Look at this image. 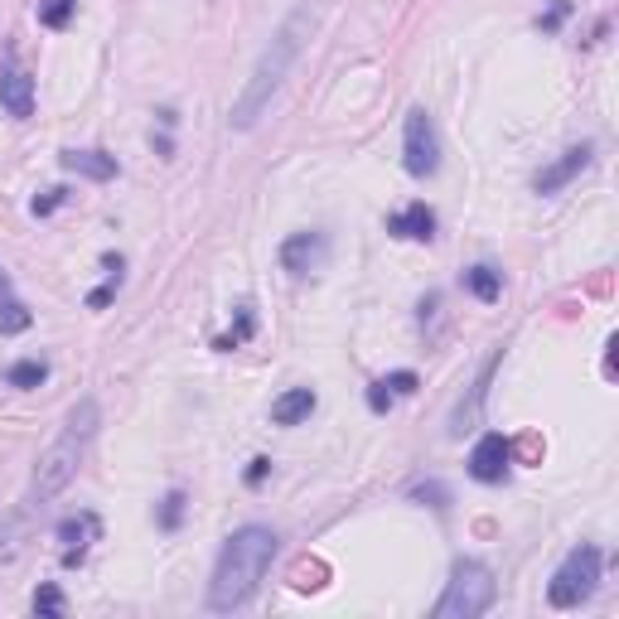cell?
<instances>
[{
  "mask_svg": "<svg viewBox=\"0 0 619 619\" xmlns=\"http://www.w3.org/2000/svg\"><path fill=\"white\" fill-rule=\"evenodd\" d=\"M29 324H35V314L25 310V300L10 296V286L0 290V334H25Z\"/></svg>",
  "mask_w": 619,
  "mask_h": 619,
  "instance_id": "obj_16",
  "label": "cell"
},
{
  "mask_svg": "<svg viewBox=\"0 0 619 619\" xmlns=\"http://www.w3.org/2000/svg\"><path fill=\"white\" fill-rule=\"evenodd\" d=\"M0 107H5L15 121L35 117V78H29L25 69H5V73H0Z\"/></svg>",
  "mask_w": 619,
  "mask_h": 619,
  "instance_id": "obj_10",
  "label": "cell"
},
{
  "mask_svg": "<svg viewBox=\"0 0 619 619\" xmlns=\"http://www.w3.org/2000/svg\"><path fill=\"white\" fill-rule=\"evenodd\" d=\"M310 25H314V15H310V5H300V10H290L286 15V25L272 35V44L262 49V59H257V69L252 78L242 83V93H238V103H233V131H252L257 127V117H262L266 107H272V97H276V87L286 83V73H290V63L300 59V44L310 39Z\"/></svg>",
  "mask_w": 619,
  "mask_h": 619,
  "instance_id": "obj_2",
  "label": "cell"
},
{
  "mask_svg": "<svg viewBox=\"0 0 619 619\" xmlns=\"http://www.w3.org/2000/svg\"><path fill=\"white\" fill-rule=\"evenodd\" d=\"M392 402H397V397H392V392H388V388H382V378H378V382H373V388H368V407H373V412L382 416V412H392Z\"/></svg>",
  "mask_w": 619,
  "mask_h": 619,
  "instance_id": "obj_26",
  "label": "cell"
},
{
  "mask_svg": "<svg viewBox=\"0 0 619 619\" xmlns=\"http://www.w3.org/2000/svg\"><path fill=\"white\" fill-rule=\"evenodd\" d=\"M73 10H78V0H44V5H39V25L44 29H69Z\"/></svg>",
  "mask_w": 619,
  "mask_h": 619,
  "instance_id": "obj_19",
  "label": "cell"
},
{
  "mask_svg": "<svg viewBox=\"0 0 619 619\" xmlns=\"http://www.w3.org/2000/svg\"><path fill=\"white\" fill-rule=\"evenodd\" d=\"M314 407H320L314 388H290V392H281V397L272 402V421L276 426H300V421H310Z\"/></svg>",
  "mask_w": 619,
  "mask_h": 619,
  "instance_id": "obj_14",
  "label": "cell"
},
{
  "mask_svg": "<svg viewBox=\"0 0 619 619\" xmlns=\"http://www.w3.org/2000/svg\"><path fill=\"white\" fill-rule=\"evenodd\" d=\"M493 595H499V581H493V571L484 567V561H455V571H450L441 600H436V619H479L484 610L493 605Z\"/></svg>",
  "mask_w": 619,
  "mask_h": 619,
  "instance_id": "obj_4",
  "label": "cell"
},
{
  "mask_svg": "<svg viewBox=\"0 0 619 619\" xmlns=\"http://www.w3.org/2000/svg\"><path fill=\"white\" fill-rule=\"evenodd\" d=\"M281 551V537L276 527L266 523H247L238 533L223 543L218 561H213V581H209V610L228 615V610H242L247 600L257 595V585L266 581Z\"/></svg>",
  "mask_w": 619,
  "mask_h": 619,
  "instance_id": "obj_1",
  "label": "cell"
},
{
  "mask_svg": "<svg viewBox=\"0 0 619 619\" xmlns=\"http://www.w3.org/2000/svg\"><path fill=\"white\" fill-rule=\"evenodd\" d=\"M509 469H513V445H509V436L503 431H484L475 450H469V479H479V484H503L509 479Z\"/></svg>",
  "mask_w": 619,
  "mask_h": 619,
  "instance_id": "obj_7",
  "label": "cell"
},
{
  "mask_svg": "<svg viewBox=\"0 0 619 619\" xmlns=\"http://www.w3.org/2000/svg\"><path fill=\"white\" fill-rule=\"evenodd\" d=\"M97 426H103V412H97L93 397H83L69 412V421H63L59 441L39 455L35 479H29V503H49V499H59V493L69 489L73 475H78V465H83V455H87V445H93Z\"/></svg>",
  "mask_w": 619,
  "mask_h": 619,
  "instance_id": "obj_3",
  "label": "cell"
},
{
  "mask_svg": "<svg viewBox=\"0 0 619 619\" xmlns=\"http://www.w3.org/2000/svg\"><path fill=\"white\" fill-rule=\"evenodd\" d=\"M97 537V517L93 513H78V517H63L59 523V543H63V567H83L87 547Z\"/></svg>",
  "mask_w": 619,
  "mask_h": 619,
  "instance_id": "obj_11",
  "label": "cell"
},
{
  "mask_svg": "<svg viewBox=\"0 0 619 619\" xmlns=\"http://www.w3.org/2000/svg\"><path fill=\"white\" fill-rule=\"evenodd\" d=\"M600 567H605V557H600V547L595 543L571 547L567 561H561V567L551 571V581H547L551 610H576V605L591 600L595 585H600Z\"/></svg>",
  "mask_w": 619,
  "mask_h": 619,
  "instance_id": "obj_5",
  "label": "cell"
},
{
  "mask_svg": "<svg viewBox=\"0 0 619 619\" xmlns=\"http://www.w3.org/2000/svg\"><path fill=\"white\" fill-rule=\"evenodd\" d=\"M402 165H407L412 179H431L441 170V131H436L426 107L407 111V127H402Z\"/></svg>",
  "mask_w": 619,
  "mask_h": 619,
  "instance_id": "obj_6",
  "label": "cell"
},
{
  "mask_svg": "<svg viewBox=\"0 0 619 619\" xmlns=\"http://www.w3.org/2000/svg\"><path fill=\"white\" fill-rule=\"evenodd\" d=\"M103 266H107V281L103 286L93 290V296H87V310H103V306H111V300H117V290H121V257H103Z\"/></svg>",
  "mask_w": 619,
  "mask_h": 619,
  "instance_id": "obj_18",
  "label": "cell"
},
{
  "mask_svg": "<svg viewBox=\"0 0 619 619\" xmlns=\"http://www.w3.org/2000/svg\"><path fill=\"white\" fill-rule=\"evenodd\" d=\"M266 469H272V460H252V469H247V484H252V489H257V484L266 479Z\"/></svg>",
  "mask_w": 619,
  "mask_h": 619,
  "instance_id": "obj_28",
  "label": "cell"
},
{
  "mask_svg": "<svg viewBox=\"0 0 619 619\" xmlns=\"http://www.w3.org/2000/svg\"><path fill=\"white\" fill-rule=\"evenodd\" d=\"M35 610L49 615V619H63V615H69V600H63L59 585H39V591H35Z\"/></svg>",
  "mask_w": 619,
  "mask_h": 619,
  "instance_id": "obj_20",
  "label": "cell"
},
{
  "mask_svg": "<svg viewBox=\"0 0 619 619\" xmlns=\"http://www.w3.org/2000/svg\"><path fill=\"white\" fill-rule=\"evenodd\" d=\"M591 160H595V145H591V141L571 145V151L561 155L557 165H547V170L533 179V189H537V194H561V189H567V184H571V179H576L581 170H591Z\"/></svg>",
  "mask_w": 619,
  "mask_h": 619,
  "instance_id": "obj_9",
  "label": "cell"
},
{
  "mask_svg": "<svg viewBox=\"0 0 619 619\" xmlns=\"http://www.w3.org/2000/svg\"><path fill=\"white\" fill-rule=\"evenodd\" d=\"M388 233L392 238H407V242H431L436 238V213L426 204H407L402 213L388 218Z\"/></svg>",
  "mask_w": 619,
  "mask_h": 619,
  "instance_id": "obj_13",
  "label": "cell"
},
{
  "mask_svg": "<svg viewBox=\"0 0 619 619\" xmlns=\"http://www.w3.org/2000/svg\"><path fill=\"white\" fill-rule=\"evenodd\" d=\"M63 199H69V194H63V189H49V194H44V199H35V213H39V218H49V213L59 209Z\"/></svg>",
  "mask_w": 619,
  "mask_h": 619,
  "instance_id": "obj_27",
  "label": "cell"
},
{
  "mask_svg": "<svg viewBox=\"0 0 619 619\" xmlns=\"http://www.w3.org/2000/svg\"><path fill=\"white\" fill-rule=\"evenodd\" d=\"M567 15H571V0H551V10H547L543 20H537V25H543V35H557Z\"/></svg>",
  "mask_w": 619,
  "mask_h": 619,
  "instance_id": "obj_25",
  "label": "cell"
},
{
  "mask_svg": "<svg viewBox=\"0 0 619 619\" xmlns=\"http://www.w3.org/2000/svg\"><path fill=\"white\" fill-rule=\"evenodd\" d=\"M324 257H330V238H324V233H290V238L281 242V266H286L290 276L320 272Z\"/></svg>",
  "mask_w": 619,
  "mask_h": 619,
  "instance_id": "obj_8",
  "label": "cell"
},
{
  "mask_svg": "<svg viewBox=\"0 0 619 619\" xmlns=\"http://www.w3.org/2000/svg\"><path fill=\"white\" fill-rule=\"evenodd\" d=\"M412 499H421V503H431V509H450V489L441 479H421V484H412Z\"/></svg>",
  "mask_w": 619,
  "mask_h": 619,
  "instance_id": "obj_21",
  "label": "cell"
},
{
  "mask_svg": "<svg viewBox=\"0 0 619 619\" xmlns=\"http://www.w3.org/2000/svg\"><path fill=\"white\" fill-rule=\"evenodd\" d=\"M59 165L78 179H97V184L117 179V155H107V151H63Z\"/></svg>",
  "mask_w": 619,
  "mask_h": 619,
  "instance_id": "obj_12",
  "label": "cell"
},
{
  "mask_svg": "<svg viewBox=\"0 0 619 619\" xmlns=\"http://www.w3.org/2000/svg\"><path fill=\"white\" fill-rule=\"evenodd\" d=\"M5 382L29 392V388H39V382H49V364H44V358H20V364L5 368Z\"/></svg>",
  "mask_w": 619,
  "mask_h": 619,
  "instance_id": "obj_17",
  "label": "cell"
},
{
  "mask_svg": "<svg viewBox=\"0 0 619 619\" xmlns=\"http://www.w3.org/2000/svg\"><path fill=\"white\" fill-rule=\"evenodd\" d=\"M179 517H184V493H165V503H160V527H165V533H175V527H179Z\"/></svg>",
  "mask_w": 619,
  "mask_h": 619,
  "instance_id": "obj_23",
  "label": "cell"
},
{
  "mask_svg": "<svg viewBox=\"0 0 619 619\" xmlns=\"http://www.w3.org/2000/svg\"><path fill=\"white\" fill-rule=\"evenodd\" d=\"M382 388H388L392 397H412V392H416V373H412V368H397V373L382 378Z\"/></svg>",
  "mask_w": 619,
  "mask_h": 619,
  "instance_id": "obj_24",
  "label": "cell"
},
{
  "mask_svg": "<svg viewBox=\"0 0 619 619\" xmlns=\"http://www.w3.org/2000/svg\"><path fill=\"white\" fill-rule=\"evenodd\" d=\"M252 330H257V320H252V306H238V330H233V334H223V340L213 344V348H223V354H228V348H238L242 340H252Z\"/></svg>",
  "mask_w": 619,
  "mask_h": 619,
  "instance_id": "obj_22",
  "label": "cell"
},
{
  "mask_svg": "<svg viewBox=\"0 0 619 619\" xmlns=\"http://www.w3.org/2000/svg\"><path fill=\"white\" fill-rule=\"evenodd\" d=\"M465 290H469L475 300H484V306H493V300L503 296V272H493L489 262L469 266V272H465Z\"/></svg>",
  "mask_w": 619,
  "mask_h": 619,
  "instance_id": "obj_15",
  "label": "cell"
},
{
  "mask_svg": "<svg viewBox=\"0 0 619 619\" xmlns=\"http://www.w3.org/2000/svg\"><path fill=\"white\" fill-rule=\"evenodd\" d=\"M5 286H10V281H5V272H0V290H5Z\"/></svg>",
  "mask_w": 619,
  "mask_h": 619,
  "instance_id": "obj_29",
  "label": "cell"
}]
</instances>
